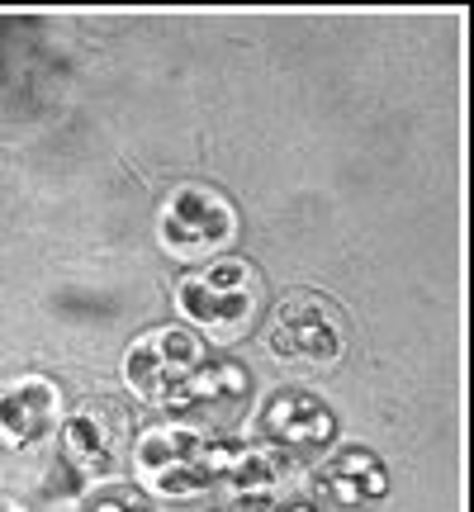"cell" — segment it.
<instances>
[{
	"mask_svg": "<svg viewBox=\"0 0 474 512\" xmlns=\"http://www.w3.org/2000/svg\"><path fill=\"white\" fill-rule=\"evenodd\" d=\"M285 512H309V508H285Z\"/></svg>",
	"mask_w": 474,
	"mask_h": 512,
	"instance_id": "obj_14",
	"label": "cell"
},
{
	"mask_svg": "<svg viewBox=\"0 0 474 512\" xmlns=\"http://www.w3.org/2000/svg\"><path fill=\"white\" fill-rule=\"evenodd\" d=\"M53 489L81 494V489H100L119 465V446H124V418L110 403H81L72 418L57 422L53 432Z\"/></svg>",
	"mask_w": 474,
	"mask_h": 512,
	"instance_id": "obj_3",
	"label": "cell"
},
{
	"mask_svg": "<svg viewBox=\"0 0 474 512\" xmlns=\"http://www.w3.org/2000/svg\"><path fill=\"white\" fill-rule=\"evenodd\" d=\"M62 422V389L48 375H15L0 384V441L5 446H38Z\"/></svg>",
	"mask_w": 474,
	"mask_h": 512,
	"instance_id": "obj_9",
	"label": "cell"
},
{
	"mask_svg": "<svg viewBox=\"0 0 474 512\" xmlns=\"http://www.w3.org/2000/svg\"><path fill=\"white\" fill-rule=\"evenodd\" d=\"M313 494L328 512H375L389 498V470L375 451L342 446L313 470Z\"/></svg>",
	"mask_w": 474,
	"mask_h": 512,
	"instance_id": "obj_8",
	"label": "cell"
},
{
	"mask_svg": "<svg viewBox=\"0 0 474 512\" xmlns=\"http://www.w3.org/2000/svg\"><path fill=\"white\" fill-rule=\"evenodd\" d=\"M223 456L228 451L195 422H157L133 446V470L147 494L181 503V498H200L219 484Z\"/></svg>",
	"mask_w": 474,
	"mask_h": 512,
	"instance_id": "obj_1",
	"label": "cell"
},
{
	"mask_svg": "<svg viewBox=\"0 0 474 512\" xmlns=\"http://www.w3.org/2000/svg\"><path fill=\"white\" fill-rule=\"evenodd\" d=\"M0 512H24V508H19L15 498H0Z\"/></svg>",
	"mask_w": 474,
	"mask_h": 512,
	"instance_id": "obj_13",
	"label": "cell"
},
{
	"mask_svg": "<svg viewBox=\"0 0 474 512\" xmlns=\"http://www.w3.org/2000/svg\"><path fill=\"white\" fill-rule=\"evenodd\" d=\"M176 309L190 328H200L204 337L214 342H237L247 337V328L256 323V309H261V275L237 261V256H223L204 271L185 275L176 285Z\"/></svg>",
	"mask_w": 474,
	"mask_h": 512,
	"instance_id": "obj_2",
	"label": "cell"
},
{
	"mask_svg": "<svg viewBox=\"0 0 474 512\" xmlns=\"http://www.w3.org/2000/svg\"><path fill=\"white\" fill-rule=\"evenodd\" d=\"M332 437H337V422H332L328 403L309 394V389H275L266 408L256 413V441L271 446L275 456L285 460L313 456Z\"/></svg>",
	"mask_w": 474,
	"mask_h": 512,
	"instance_id": "obj_7",
	"label": "cell"
},
{
	"mask_svg": "<svg viewBox=\"0 0 474 512\" xmlns=\"http://www.w3.org/2000/svg\"><path fill=\"white\" fill-rule=\"evenodd\" d=\"M204 366L200 337L190 328H152L143 332L124 356V384L143 403L157 408H176L185 394V384L195 380V370Z\"/></svg>",
	"mask_w": 474,
	"mask_h": 512,
	"instance_id": "obj_6",
	"label": "cell"
},
{
	"mask_svg": "<svg viewBox=\"0 0 474 512\" xmlns=\"http://www.w3.org/2000/svg\"><path fill=\"white\" fill-rule=\"evenodd\" d=\"M76 512H152V503L138 489H128V484H100V489L81 498Z\"/></svg>",
	"mask_w": 474,
	"mask_h": 512,
	"instance_id": "obj_12",
	"label": "cell"
},
{
	"mask_svg": "<svg viewBox=\"0 0 474 512\" xmlns=\"http://www.w3.org/2000/svg\"><path fill=\"white\" fill-rule=\"evenodd\" d=\"M271 351L294 366L328 370L347 356V318L342 309L313 290H299L275 304L271 318Z\"/></svg>",
	"mask_w": 474,
	"mask_h": 512,
	"instance_id": "obj_5",
	"label": "cell"
},
{
	"mask_svg": "<svg viewBox=\"0 0 474 512\" xmlns=\"http://www.w3.org/2000/svg\"><path fill=\"white\" fill-rule=\"evenodd\" d=\"M290 465L294 460L275 456L271 446H242L233 456H223V494L233 498L237 508H261V503H271L275 494H285V484H290Z\"/></svg>",
	"mask_w": 474,
	"mask_h": 512,
	"instance_id": "obj_10",
	"label": "cell"
},
{
	"mask_svg": "<svg viewBox=\"0 0 474 512\" xmlns=\"http://www.w3.org/2000/svg\"><path fill=\"white\" fill-rule=\"evenodd\" d=\"M237 238V209L228 195L209 185H181L171 190L157 214V242L176 261H204L219 256Z\"/></svg>",
	"mask_w": 474,
	"mask_h": 512,
	"instance_id": "obj_4",
	"label": "cell"
},
{
	"mask_svg": "<svg viewBox=\"0 0 474 512\" xmlns=\"http://www.w3.org/2000/svg\"><path fill=\"white\" fill-rule=\"evenodd\" d=\"M247 399V375L228 361L219 366H200L195 380L185 384V394L176 399V408H204V413H228L233 403Z\"/></svg>",
	"mask_w": 474,
	"mask_h": 512,
	"instance_id": "obj_11",
	"label": "cell"
}]
</instances>
